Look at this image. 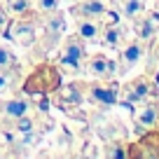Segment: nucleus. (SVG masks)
<instances>
[{"label": "nucleus", "mask_w": 159, "mask_h": 159, "mask_svg": "<svg viewBox=\"0 0 159 159\" xmlns=\"http://www.w3.org/2000/svg\"><path fill=\"white\" fill-rule=\"evenodd\" d=\"M14 40L21 45H30L33 42V28L30 26H14Z\"/></svg>", "instance_id": "1"}, {"label": "nucleus", "mask_w": 159, "mask_h": 159, "mask_svg": "<svg viewBox=\"0 0 159 159\" xmlns=\"http://www.w3.org/2000/svg\"><path fill=\"white\" fill-rule=\"evenodd\" d=\"M159 28V14H152L145 19V24H138V33L143 35V38H148V35H152V30Z\"/></svg>", "instance_id": "2"}, {"label": "nucleus", "mask_w": 159, "mask_h": 159, "mask_svg": "<svg viewBox=\"0 0 159 159\" xmlns=\"http://www.w3.org/2000/svg\"><path fill=\"white\" fill-rule=\"evenodd\" d=\"M112 68H115V66L110 63V61H105L103 56L94 59V63H91V70H94V73H98V75H108V73H112Z\"/></svg>", "instance_id": "3"}, {"label": "nucleus", "mask_w": 159, "mask_h": 159, "mask_svg": "<svg viewBox=\"0 0 159 159\" xmlns=\"http://www.w3.org/2000/svg\"><path fill=\"white\" fill-rule=\"evenodd\" d=\"M80 59H82V47H70L68 49V54L63 56V63H68V66H80Z\"/></svg>", "instance_id": "4"}, {"label": "nucleus", "mask_w": 159, "mask_h": 159, "mask_svg": "<svg viewBox=\"0 0 159 159\" xmlns=\"http://www.w3.org/2000/svg\"><path fill=\"white\" fill-rule=\"evenodd\" d=\"M5 110L10 115H14V117H21V115L26 112V103L24 101H10V103L5 105Z\"/></svg>", "instance_id": "5"}, {"label": "nucleus", "mask_w": 159, "mask_h": 159, "mask_svg": "<svg viewBox=\"0 0 159 159\" xmlns=\"http://www.w3.org/2000/svg\"><path fill=\"white\" fill-rule=\"evenodd\" d=\"M94 98L96 101H103V103H112L115 101V94L108 89H94Z\"/></svg>", "instance_id": "6"}, {"label": "nucleus", "mask_w": 159, "mask_h": 159, "mask_svg": "<svg viewBox=\"0 0 159 159\" xmlns=\"http://www.w3.org/2000/svg\"><path fill=\"white\" fill-rule=\"evenodd\" d=\"M138 56H140V47H129L126 49V54H124V59H126V63H134V61H138Z\"/></svg>", "instance_id": "7"}, {"label": "nucleus", "mask_w": 159, "mask_h": 159, "mask_svg": "<svg viewBox=\"0 0 159 159\" xmlns=\"http://www.w3.org/2000/svg\"><path fill=\"white\" fill-rule=\"evenodd\" d=\"M145 94H148V87H145L143 84V82H140V84L138 87H136V91L134 89H131V101H138V98H143V96Z\"/></svg>", "instance_id": "8"}, {"label": "nucleus", "mask_w": 159, "mask_h": 159, "mask_svg": "<svg viewBox=\"0 0 159 159\" xmlns=\"http://www.w3.org/2000/svg\"><path fill=\"white\" fill-rule=\"evenodd\" d=\"M80 33L84 35V38H94V35H96V26H91V24H82V26H80Z\"/></svg>", "instance_id": "9"}, {"label": "nucleus", "mask_w": 159, "mask_h": 159, "mask_svg": "<svg viewBox=\"0 0 159 159\" xmlns=\"http://www.w3.org/2000/svg\"><path fill=\"white\" fill-rule=\"evenodd\" d=\"M117 40H119V30L108 28V33H105V42H108V45H117Z\"/></svg>", "instance_id": "10"}, {"label": "nucleus", "mask_w": 159, "mask_h": 159, "mask_svg": "<svg viewBox=\"0 0 159 159\" xmlns=\"http://www.w3.org/2000/svg\"><path fill=\"white\" fill-rule=\"evenodd\" d=\"M84 12L87 14H98V12H103V5L101 2H89V5H84Z\"/></svg>", "instance_id": "11"}, {"label": "nucleus", "mask_w": 159, "mask_h": 159, "mask_svg": "<svg viewBox=\"0 0 159 159\" xmlns=\"http://www.w3.org/2000/svg\"><path fill=\"white\" fill-rule=\"evenodd\" d=\"M49 28L54 30V33H56V30H63V19H59V16H54V19L49 21Z\"/></svg>", "instance_id": "12"}, {"label": "nucleus", "mask_w": 159, "mask_h": 159, "mask_svg": "<svg viewBox=\"0 0 159 159\" xmlns=\"http://www.w3.org/2000/svg\"><path fill=\"white\" fill-rule=\"evenodd\" d=\"M10 61H12L10 52H5V49H0V66H10Z\"/></svg>", "instance_id": "13"}, {"label": "nucleus", "mask_w": 159, "mask_h": 159, "mask_svg": "<svg viewBox=\"0 0 159 159\" xmlns=\"http://www.w3.org/2000/svg\"><path fill=\"white\" fill-rule=\"evenodd\" d=\"M140 122H143V124H150V122H154V112H152V110H148V112H143V117H140Z\"/></svg>", "instance_id": "14"}, {"label": "nucleus", "mask_w": 159, "mask_h": 159, "mask_svg": "<svg viewBox=\"0 0 159 159\" xmlns=\"http://www.w3.org/2000/svg\"><path fill=\"white\" fill-rule=\"evenodd\" d=\"M56 5H59V0H40V7H45V10H52Z\"/></svg>", "instance_id": "15"}, {"label": "nucleus", "mask_w": 159, "mask_h": 159, "mask_svg": "<svg viewBox=\"0 0 159 159\" xmlns=\"http://www.w3.org/2000/svg\"><path fill=\"white\" fill-rule=\"evenodd\" d=\"M12 10H26V0H12Z\"/></svg>", "instance_id": "16"}, {"label": "nucleus", "mask_w": 159, "mask_h": 159, "mask_svg": "<svg viewBox=\"0 0 159 159\" xmlns=\"http://www.w3.org/2000/svg\"><path fill=\"white\" fill-rule=\"evenodd\" d=\"M19 131H24V134L30 131V122H28V119H21V122H19Z\"/></svg>", "instance_id": "17"}, {"label": "nucleus", "mask_w": 159, "mask_h": 159, "mask_svg": "<svg viewBox=\"0 0 159 159\" xmlns=\"http://www.w3.org/2000/svg\"><path fill=\"white\" fill-rule=\"evenodd\" d=\"M140 10V2H129V5H126V12H129V14H134V12H138Z\"/></svg>", "instance_id": "18"}, {"label": "nucleus", "mask_w": 159, "mask_h": 159, "mask_svg": "<svg viewBox=\"0 0 159 159\" xmlns=\"http://www.w3.org/2000/svg\"><path fill=\"white\" fill-rule=\"evenodd\" d=\"M2 21H5V14H2V10H0V24H2Z\"/></svg>", "instance_id": "19"}]
</instances>
